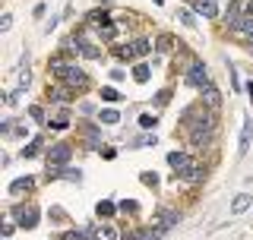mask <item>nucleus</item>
Segmentation results:
<instances>
[{"mask_svg": "<svg viewBox=\"0 0 253 240\" xmlns=\"http://www.w3.org/2000/svg\"><path fill=\"white\" fill-rule=\"evenodd\" d=\"M47 218H51L54 225H63V221H67V209H63V205H51V209H47Z\"/></svg>", "mask_w": 253, "mask_h": 240, "instance_id": "32", "label": "nucleus"}, {"mask_svg": "<svg viewBox=\"0 0 253 240\" xmlns=\"http://www.w3.org/2000/svg\"><path fill=\"white\" fill-rule=\"evenodd\" d=\"M111 3H114V0H95V6H105V10H108Z\"/></svg>", "mask_w": 253, "mask_h": 240, "instance_id": "48", "label": "nucleus"}, {"mask_svg": "<svg viewBox=\"0 0 253 240\" xmlns=\"http://www.w3.org/2000/svg\"><path fill=\"white\" fill-rule=\"evenodd\" d=\"M42 152H44V136H35V139H32L29 146H22L19 155H22V158H38Z\"/></svg>", "mask_w": 253, "mask_h": 240, "instance_id": "24", "label": "nucleus"}, {"mask_svg": "<svg viewBox=\"0 0 253 240\" xmlns=\"http://www.w3.org/2000/svg\"><path fill=\"white\" fill-rule=\"evenodd\" d=\"M152 38L149 35H136L133 38V51H136V57H146V54H152Z\"/></svg>", "mask_w": 253, "mask_h": 240, "instance_id": "25", "label": "nucleus"}, {"mask_svg": "<svg viewBox=\"0 0 253 240\" xmlns=\"http://www.w3.org/2000/svg\"><path fill=\"white\" fill-rule=\"evenodd\" d=\"M98 240H124L114 221H98Z\"/></svg>", "mask_w": 253, "mask_h": 240, "instance_id": "22", "label": "nucleus"}, {"mask_svg": "<svg viewBox=\"0 0 253 240\" xmlns=\"http://www.w3.org/2000/svg\"><path fill=\"white\" fill-rule=\"evenodd\" d=\"M60 82H67V85H70L73 92H89V89H92V76L85 73L83 67H76V63H73V67L67 70V76H63Z\"/></svg>", "mask_w": 253, "mask_h": 240, "instance_id": "8", "label": "nucleus"}, {"mask_svg": "<svg viewBox=\"0 0 253 240\" xmlns=\"http://www.w3.org/2000/svg\"><path fill=\"white\" fill-rule=\"evenodd\" d=\"M155 142H158V136L152 133V136H142V139H136L133 146H136V149H149V146H155Z\"/></svg>", "mask_w": 253, "mask_h": 240, "instance_id": "40", "label": "nucleus"}, {"mask_svg": "<svg viewBox=\"0 0 253 240\" xmlns=\"http://www.w3.org/2000/svg\"><path fill=\"white\" fill-rule=\"evenodd\" d=\"M149 79H152V67H149V63H136V67H133V82L146 85Z\"/></svg>", "mask_w": 253, "mask_h": 240, "instance_id": "26", "label": "nucleus"}, {"mask_svg": "<svg viewBox=\"0 0 253 240\" xmlns=\"http://www.w3.org/2000/svg\"><path fill=\"white\" fill-rule=\"evenodd\" d=\"M85 29H95V32H101L105 26H114V13L105 10V6H95V10L85 13V22H83Z\"/></svg>", "mask_w": 253, "mask_h": 240, "instance_id": "9", "label": "nucleus"}, {"mask_svg": "<svg viewBox=\"0 0 253 240\" xmlns=\"http://www.w3.org/2000/svg\"><path fill=\"white\" fill-rule=\"evenodd\" d=\"M196 158L190 155V152H184V149H174V152H168V167L174 171V177H177L180 171H187L190 164H193Z\"/></svg>", "mask_w": 253, "mask_h": 240, "instance_id": "11", "label": "nucleus"}, {"mask_svg": "<svg viewBox=\"0 0 253 240\" xmlns=\"http://www.w3.org/2000/svg\"><path fill=\"white\" fill-rule=\"evenodd\" d=\"M111 54H114L121 63H130V60H136V51H133V38H126V41H117V44H111Z\"/></svg>", "mask_w": 253, "mask_h": 240, "instance_id": "18", "label": "nucleus"}, {"mask_svg": "<svg viewBox=\"0 0 253 240\" xmlns=\"http://www.w3.org/2000/svg\"><path fill=\"white\" fill-rule=\"evenodd\" d=\"M247 95H250V105H253V79L247 82Z\"/></svg>", "mask_w": 253, "mask_h": 240, "instance_id": "49", "label": "nucleus"}, {"mask_svg": "<svg viewBox=\"0 0 253 240\" xmlns=\"http://www.w3.org/2000/svg\"><path fill=\"white\" fill-rule=\"evenodd\" d=\"M206 177H209V161H193L187 171H180L174 180L187 183V187H200V183H206Z\"/></svg>", "mask_w": 253, "mask_h": 240, "instance_id": "7", "label": "nucleus"}, {"mask_svg": "<svg viewBox=\"0 0 253 240\" xmlns=\"http://www.w3.org/2000/svg\"><path fill=\"white\" fill-rule=\"evenodd\" d=\"M79 231H83V240H98V221H92V225H85Z\"/></svg>", "mask_w": 253, "mask_h": 240, "instance_id": "39", "label": "nucleus"}, {"mask_svg": "<svg viewBox=\"0 0 253 240\" xmlns=\"http://www.w3.org/2000/svg\"><path fill=\"white\" fill-rule=\"evenodd\" d=\"M250 142H253V117H244V126H241V142H237V158H244L250 152Z\"/></svg>", "mask_w": 253, "mask_h": 240, "instance_id": "16", "label": "nucleus"}, {"mask_svg": "<svg viewBox=\"0 0 253 240\" xmlns=\"http://www.w3.org/2000/svg\"><path fill=\"white\" fill-rule=\"evenodd\" d=\"M139 183H142V187H152V190H155L162 180H158V174H155V171H142V174H139Z\"/></svg>", "mask_w": 253, "mask_h": 240, "instance_id": "35", "label": "nucleus"}, {"mask_svg": "<svg viewBox=\"0 0 253 240\" xmlns=\"http://www.w3.org/2000/svg\"><path fill=\"white\" fill-rule=\"evenodd\" d=\"M241 19H244V0H231V3H228V10L221 13V26L231 32Z\"/></svg>", "mask_w": 253, "mask_h": 240, "instance_id": "12", "label": "nucleus"}, {"mask_svg": "<svg viewBox=\"0 0 253 240\" xmlns=\"http://www.w3.org/2000/svg\"><path fill=\"white\" fill-rule=\"evenodd\" d=\"M180 218H184V215H180V209H158V212L152 215V225H149V228H152L158 237H165L171 228L180 225Z\"/></svg>", "mask_w": 253, "mask_h": 240, "instance_id": "2", "label": "nucleus"}, {"mask_svg": "<svg viewBox=\"0 0 253 240\" xmlns=\"http://www.w3.org/2000/svg\"><path fill=\"white\" fill-rule=\"evenodd\" d=\"M16 79H19V89H16V92H26L29 85H32V70H29V63H22V70H19V76H16Z\"/></svg>", "mask_w": 253, "mask_h": 240, "instance_id": "31", "label": "nucleus"}, {"mask_svg": "<svg viewBox=\"0 0 253 240\" xmlns=\"http://www.w3.org/2000/svg\"><path fill=\"white\" fill-rule=\"evenodd\" d=\"M117 35H121L117 26H105L101 32H95V38H98V41H108V44H117Z\"/></svg>", "mask_w": 253, "mask_h": 240, "instance_id": "29", "label": "nucleus"}, {"mask_svg": "<svg viewBox=\"0 0 253 240\" xmlns=\"http://www.w3.org/2000/svg\"><path fill=\"white\" fill-rule=\"evenodd\" d=\"M57 22H60V16H51V19H47V22H44V32H47V35H51V32H54V29H57Z\"/></svg>", "mask_w": 253, "mask_h": 240, "instance_id": "44", "label": "nucleus"}, {"mask_svg": "<svg viewBox=\"0 0 253 240\" xmlns=\"http://www.w3.org/2000/svg\"><path fill=\"white\" fill-rule=\"evenodd\" d=\"M98 123H105V126L121 123V111H114V108H101V111H98Z\"/></svg>", "mask_w": 253, "mask_h": 240, "instance_id": "27", "label": "nucleus"}, {"mask_svg": "<svg viewBox=\"0 0 253 240\" xmlns=\"http://www.w3.org/2000/svg\"><path fill=\"white\" fill-rule=\"evenodd\" d=\"M10 29H13V16L3 13V16H0V32H10Z\"/></svg>", "mask_w": 253, "mask_h": 240, "instance_id": "42", "label": "nucleus"}, {"mask_svg": "<svg viewBox=\"0 0 253 240\" xmlns=\"http://www.w3.org/2000/svg\"><path fill=\"white\" fill-rule=\"evenodd\" d=\"M253 205V193H237L231 199V215H244Z\"/></svg>", "mask_w": 253, "mask_h": 240, "instance_id": "23", "label": "nucleus"}, {"mask_svg": "<svg viewBox=\"0 0 253 240\" xmlns=\"http://www.w3.org/2000/svg\"><path fill=\"white\" fill-rule=\"evenodd\" d=\"M126 73H124V70L121 67H117V70H111V79H114V82H121V79H124Z\"/></svg>", "mask_w": 253, "mask_h": 240, "instance_id": "46", "label": "nucleus"}, {"mask_svg": "<svg viewBox=\"0 0 253 240\" xmlns=\"http://www.w3.org/2000/svg\"><path fill=\"white\" fill-rule=\"evenodd\" d=\"M200 101H203L209 111H221V101H225V98H221L218 85H206V89L200 92Z\"/></svg>", "mask_w": 253, "mask_h": 240, "instance_id": "17", "label": "nucleus"}, {"mask_svg": "<svg viewBox=\"0 0 253 240\" xmlns=\"http://www.w3.org/2000/svg\"><path fill=\"white\" fill-rule=\"evenodd\" d=\"M101 101H124V92H117L114 85H101Z\"/></svg>", "mask_w": 253, "mask_h": 240, "instance_id": "33", "label": "nucleus"}, {"mask_svg": "<svg viewBox=\"0 0 253 240\" xmlns=\"http://www.w3.org/2000/svg\"><path fill=\"white\" fill-rule=\"evenodd\" d=\"M79 136H83V142L89 149H101V142H105V139H101V130L95 123H89V120H85V123H79Z\"/></svg>", "mask_w": 253, "mask_h": 240, "instance_id": "14", "label": "nucleus"}, {"mask_svg": "<svg viewBox=\"0 0 253 240\" xmlns=\"http://www.w3.org/2000/svg\"><path fill=\"white\" fill-rule=\"evenodd\" d=\"M117 209H121L124 215H139V202H136V199H121Z\"/></svg>", "mask_w": 253, "mask_h": 240, "instance_id": "34", "label": "nucleus"}, {"mask_svg": "<svg viewBox=\"0 0 253 240\" xmlns=\"http://www.w3.org/2000/svg\"><path fill=\"white\" fill-rule=\"evenodd\" d=\"M139 126H142V130H155V126H158V117L155 114H139Z\"/></svg>", "mask_w": 253, "mask_h": 240, "instance_id": "37", "label": "nucleus"}, {"mask_svg": "<svg viewBox=\"0 0 253 240\" xmlns=\"http://www.w3.org/2000/svg\"><path fill=\"white\" fill-rule=\"evenodd\" d=\"M117 212H121V209H117V202H111V199H101V202L95 205V215H98L101 221H114Z\"/></svg>", "mask_w": 253, "mask_h": 240, "instance_id": "21", "label": "nucleus"}, {"mask_svg": "<svg viewBox=\"0 0 253 240\" xmlns=\"http://www.w3.org/2000/svg\"><path fill=\"white\" fill-rule=\"evenodd\" d=\"M196 130H209V133H218V111H209L203 101L196 105H187L180 111V133H196Z\"/></svg>", "mask_w": 253, "mask_h": 240, "instance_id": "1", "label": "nucleus"}, {"mask_svg": "<svg viewBox=\"0 0 253 240\" xmlns=\"http://www.w3.org/2000/svg\"><path fill=\"white\" fill-rule=\"evenodd\" d=\"M10 215L16 218V225H19L22 231H32V228H38V221H42V218H38L42 212H38L32 202H16L13 209H10Z\"/></svg>", "mask_w": 253, "mask_h": 240, "instance_id": "3", "label": "nucleus"}, {"mask_svg": "<svg viewBox=\"0 0 253 240\" xmlns=\"http://www.w3.org/2000/svg\"><path fill=\"white\" fill-rule=\"evenodd\" d=\"M152 3H158V6H162V3H165V0H152Z\"/></svg>", "mask_w": 253, "mask_h": 240, "instance_id": "50", "label": "nucleus"}, {"mask_svg": "<svg viewBox=\"0 0 253 240\" xmlns=\"http://www.w3.org/2000/svg\"><path fill=\"white\" fill-rule=\"evenodd\" d=\"M215 136L218 133H209V130H196V133H187V146L193 149V152H206V149H212L215 146Z\"/></svg>", "mask_w": 253, "mask_h": 240, "instance_id": "10", "label": "nucleus"}, {"mask_svg": "<svg viewBox=\"0 0 253 240\" xmlns=\"http://www.w3.org/2000/svg\"><path fill=\"white\" fill-rule=\"evenodd\" d=\"M244 16H250V19H253V0H244Z\"/></svg>", "mask_w": 253, "mask_h": 240, "instance_id": "47", "label": "nucleus"}, {"mask_svg": "<svg viewBox=\"0 0 253 240\" xmlns=\"http://www.w3.org/2000/svg\"><path fill=\"white\" fill-rule=\"evenodd\" d=\"M29 117L35 120L38 126H47L51 120H47V111H44V105H29Z\"/></svg>", "mask_w": 253, "mask_h": 240, "instance_id": "28", "label": "nucleus"}, {"mask_svg": "<svg viewBox=\"0 0 253 240\" xmlns=\"http://www.w3.org/2000/svg\"><path fill=\"white\" fill-rule=\"evenodd\" d=\"M177 47H180V38H174L171 32H162V35L155 38V51H158V57H162V54H177Z\"/></svg>", "mask_w": 253, "mask_h": 240, "instance_id": "15", "label": "nucleus"}, {"mask_svg": "<svg viewBox=\"0 0 253 240\" xmlns=\"http://www.w3.org/2000/svg\"><path fill=\"white\" fill-rule=\"evenodd\" d=\"M16 228H19V225H16V221H10V218H6V221H3V240H10V234H13Z\"/></svg>", "mask_w": 253, "mask_h": 240, "instance_id": "43", "label": "nucleus"}, {"mask_svg": "<svg viewBox=\"0 0 253 240\" xmlns=\"http://www.w3.org/2000/svg\"><path fill=\"white\" fill-rule=\"evenodd\" d=\"M184 82L190 85V89H196V92H203L206 85H212V79H209V70H206V63L196 57L193 63H190V70L184 73Z\"/></svg>", "mask_w": 253, "mask_h": 240, "instance_id": "4", "label": "nucleus"}, {"mask_svg": "<svg viewBox=\"0 0 253 240\" xmlns=\"http://www.w3.org/2000/svg\"><path fill=\"white\" fill-rule=\"evenodd\" d=\"M60 240H83V231H76V228H70V231H63Z\"/></svg>", "mask_w": 253, "mask_h": 240, "instance_id": "41", "label": "nucleus"}, {"mask_svg": "<svg viewBox=\"0 0 253 240\" xmlns=\"http://www.w3.org/2000/svg\"><path fill=\"white\" fill-rule=\"evenodd\" d=\"M76 95L67 82H47V92H44V98L51 101V105H60V108H67L70 101H76Z\"/></svg>", "mask_w": 253, "mask_h": 240, "instance_id": "6", "label": "nucleus"}, {"mask_svg": "<svg viewBox=\"0 0 253 240\" xmlns=\"http://www.w3.org/2000/svg\"><path fill=\"white\" fill-rule=\"evenodd\" d=\"M171 95H174V89H158V95H155V108H165L171 101Z\"/></svg>", "mask_w": 253, "mask_h": 240, "instance_id": "36", "label": "nucleus"}, {"mask_svg": "<svg viewBox=\"0 0 253 240\" xmlns=\"http://www.w3.org/2000/svg\"><path fill=\"white\" fill-rule=\"evenodd\" d=\"M101 54H105V47H101V41L83 38V47H79V57H83V60H101Z\"/></svg>", "mask_w": 253, "mask_h": 240, "instance_id": "20", "label": "nucleus"}, {"mask_svg": "<svg viewBox=\"0 0 253 240\" xmlns=\"http://www.w3.org/2000/svg\"><path fill=\"white\" fill-rule=\"evenodd\" d=\"M35 187H38V180L35 177H16L13 183H10V193L13 199H22V196H29V193H35Z\"/></svg>", "mask_w": 253, "mask_h": 240, "instance_id": "13", "label": "nucleus"}, {"mask_svg": "<svg viewBox=\"0 0 253 240\" xmlns=\"http://www.w3.org/2000/svg\"><path fill=\"white\" fill-rule=\"evenodd\" d=\"M177 16H180V22H184L187 29H196V13L193 10H180Z\"/></svg>", "mask_w": 253, "mask_h": 240, "instance_id": "38", "label": "nucleus"}, {"mask_svg": "<svg viewBox=\"0 0 253 240\" xmlns=\"http://www.w3.org/2000/svg\"><path fill=\"white\" fill-rule=\"evenodd\" d=\"M70 123H73V120H70V111L63 108V111H60V114L54 117V120H51V123H47V126H51V130H67Z\"/></svg>", "mask_w": 253, "mask_h": 240, "instance_id": "30", "label": "nucleus"}, {"mask_svg": "<svg viewBox=\"0 0 253 240\" xmlns=\"http://www.w3.org/2000/svg\"><path fill=\"white\" fill-rule=\"evenodd\" d=\"M193 13H196V16H203V19H221L215 0H193Z\"/></svg>", "mask_w": 253, "mask_h": 240, "instance_id": "19", "label": "nucleus"}, {"mask_svg": "<svg viewBox=\"0 0 253 240\" xmlns=\"http://www.w3.org/2000/svg\"><path fill=\"white\" fill-rule=\"evenodd\" d=\"M44 158H47V164H54V167L70 164L73 161V142H51V146L44 149Z\"/></svg>", "mask_w": 253, "mask_h": 240, "instance_id": "5", "label": "nucleus"}, {"mask_svg": "<svg viewBox=\"0 0 253 240\" xmlns=\"http://www.w3.org/2000/svg\"><path fill=\"white\" fill-rule=\"evenodd\" d=\"M44 10H47L44 3H35V6H32V16H35V19H38V16H44Z\"/></svg>", "mask_w": 253, "mask_h": 240, "instance_id": "45", "label": "nucleus"}]
</instances>
